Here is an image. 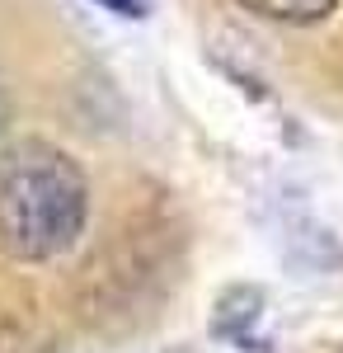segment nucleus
<instances>
[{"label":"nucleus","instance_id":"2","mask_svg":"<svg viewBox=\"0 0 343 353\" xmlns=\"http://www.w3.org/2000/svg\"><path fill=\"white\" fill-rule=\"evenodd\" d=\"M240 5L273 24H320L339 0H240Z\"/></svg>","mask_w":343,"mask_h":353},{"label":"nucleus","instance_id":"4","mask_svg":"<svg viewBox=\"0 0 343 353\" xmlns=\"http://www.w3.org/2000/svg\"><path fill=\"white\" fill-rule=\"evenodd\" d=\"M5 123H10V94H5V85H0V132H5Z\"/></svg>","mask_w":343,"mask_h":353},{"label":"nucleus","instance_id":"1","mask_svg":"<svg viewBox=\"0 0 343 353\" xmlns=\"http://www.w3.org/2000/svg\"><path fill=\"white\" fill-rule=\"evenodd\" d=\"M90 217V184L80 165L43 141L19 137L0 146V250L10 259L43 264L80 241Z\"/></svg>","mask_w":343,"mask_h":353},{"label":"nucleus","instance_id":"3","mask_svg":"<svg viewBox=\"0 0 343 353\" xmlns=\"http://www.w3.org/2000/svg\"><path fill=\"white\" fill-rule=\"evenodd\" d=\"M94 5H104L113 14H127V19H141L146 14V0H94Z\"/></svg>","mask_w":343,"mask_h":353}]
</instances>
